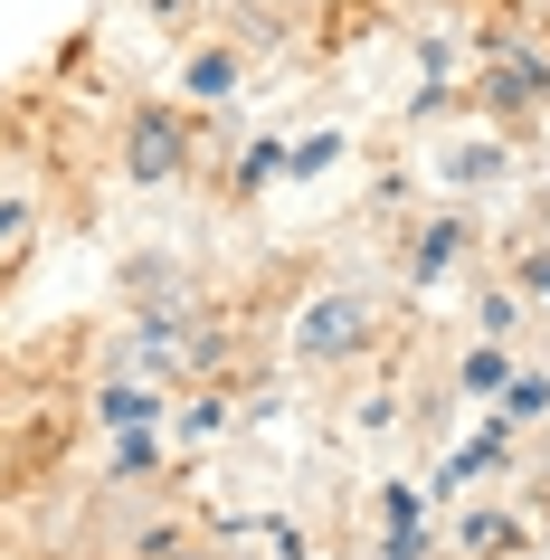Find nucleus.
<instances>
[{"instance_id": "1", "label": "nucleus", "mask_w": 550, "mask_h": 560, "mask_svg": "<svg viewBox=\"0 0 550 560\" xmlns=\"http://www.w3.org/2000/svg\"><path fill=\"white\" fill-rule=\"evenodd\" d=\"M371 352V304L361 295H314L294 314V361H351Z\"/></svg>"}, {"instance_id": "2", "label": "nucleus", "mask_w": 550, "mask_h": 560, "mask_svg": "<svg viewBox=\"0 0 550 560\" xmlns=\"http://www.w3.org/2000/svg\"><path fill=\"white\" fill-rule=\"evenodd\" d=\"M180 162H190V124L172 105H143V115L124 124V172L133 180H180Z\"/></svg>"}, {"instance_id": "3", "label": "nucleus", "mask_w": 550, "mask_h": 560, "mask_svg": "<svg viewBox=\"0 0 550 560\" xmlns=\"http://www.w3.org/2000/svg\"><path fill=\"white\" fill-rule=\"evenodd\" d=\"M550 95V67L531 58V67H493V86H484V105L493 115H531V105H541Z\"/></svg>"}, {"instance_id": "4", "label": "nucleus", "mask_w": 550, "mask_h": 560, "mask_svg": "<svg viewBox=\"0 0 550 560\" xmlns=\"http://www.w3.org/2000/svg\"><path fill=\"white\" fill-rule=\"evenodd\" d=\"M456 541H465L475 560H503V551H522V532L503 523V513H465V523H456Z\"/></svg>"}, {"instance_id": "5", "label": "nucleus", "mask_w": 550, "mask_h": 560, "mask_svg": "<svg viewBox=\"0 0 550 560\" xmlns=\"http://www.w3.org/2000/svg\"><path fill=\"white\" fill-rule=\"evenodd\" d=\"M190 95H209V105H229V95H237V58H229V48H200V58H190Z\"/></svg>"}, {"instance_id": "6", "label": "nucleus", "mask_w": 550, "mask_h": 560, "mask_svg": "<svg viewBox=\"0 0 550 560\" xmlns=\"http://www.w3.org/2000/svg\"><path fill=\"white\" fill-rule=\"evenodd\" d=\"M446 257H465V219H436L418 237V276H446Z\"/></svg>"}, {"instance_id": "7", "label": "nucleus", "mask_w": 550, "mask_h": 560, "mask_svg": "<svg viewBox=\"0 0 550 560\" xmlns=\"http://www.w3.org/2000/svg\"><path fill=\"white\" fill-rule=\"evenodd\" d=\"M550 409V381L541 371H513V381H503V418H541Z\"/></svg>"}, {"instance_id": "8", "label": "nucleus", "mask_w": 550, "mask_h": 560, "mask_svg": "<svg viewBox=\"0 0 550 560\" xmlns=\"http://www.w3.org/2000/svg\"><path fill=\"white\" fill-rule=\"evenodd\" d=\"M152 409H162V399H143V389H105V418H115V428H143Z\"/></svg>"}, {"instance_id": "9", "label": "nucleus", "mask_w": 550, "mask_h": 560, "mask_svg": "<svg viewBox=\"0 0 550 560\" xmlns=\"http://www.w3.org/2000/svg\"><path fill=\"white\" fill-rule=\"evenodd\" d=\"M503 381H513V371H503V352H475V361L456 371V389H503Z\"/></svg>"}, {"instance_id": "10", "label": "nucleus", "mask_w": 550, "mask_h": 560, "mask_svg": "<svg viewBox=\"0 0 550 560\" xmlns=\"http://www.w3.org/2000/svg\"><path fill=\"white\" fill-rule=\"evenodd\" d=\"M522 295H541V304H550V257H522Z\"/></svg>"}, {"instance_id": "11", "label": "nucleus", "mask_w": 550, "mask_h": 560, "mask_svg": "<svg viewBox=\"0 0 550 560\" xmlns=\"http://www.w3.org/2000/svg\"><path fill=\"white\" fill-rule=\"evenodd\" d=\"M172 560H200V551H172Z\"/></svg>"}]
</instances>
